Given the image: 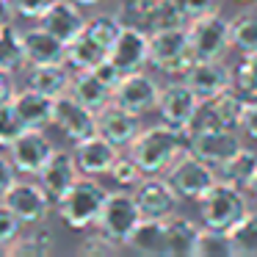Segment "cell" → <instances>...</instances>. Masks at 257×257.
Instances as JSON below:
<instances>
[{
  "label": "cell",
  "mask_w": 257,
  "mask_h": 257,
  "mask_svg": "<svg viewBox=\"0 0 257 257\" xmlns=\"http://www.w3.org/2000/svg\"><path fill=\"white\" fill-rule=\"evenodd\" d=\"M56 152L53 141L47 139V133L42 127H28L12 147H9V158L14 161L20 174H39L42 166L50 161V155Z\"/></svg>",
  "instance_id": "cell-14"
},
{
  "label": "cell",
  "mask_w": 257,
  "mask_h": 257,
  "mask_svg": "<svg viewBox=\"0 0 257 257\" xmlns=\"http://www.w3.org/2000/svg\"><path fill=\"white\" fill-rule=\"evenodd\" d=\"M23 227H25L23 218H20L6 202L0 199V246H6L9 249V246L23 235Z\"/></svg>",
  "instance_id": "cell-40"
},
{
  "label": "cell",
  "mask_w": 257,
  "mask_h": 257,
  "mask_svg": "<svg viewBox=\"0 0 257 257\" xmlns=\"http://www.w3.org/2000/svg\"><path fill=\"white\" fill-rule=\"evenodd\" d=\"M246 100L238 94L235 89H227L216 97H202L196 113L191 119L185 133H196V130H216V127H229L238 130L240 124V113H243Z\"/></svg>",
  "instance_id": "cell-7"
},
{
  "label": "cell",
  "mask_w": 257,
  "mask_h": 257,
  "mask_svg": "<svg viewBox=\"0 0 257 257\" xmlns=\"http://www.w3.org/2000/svg\"><path fill=\"white\" fill-rule=\"evenodd\" d=\"M240 147H243L240 130L216 127V130H196V133H188V150L194 152L196 158H202L205 163H210L213 169L227 163Z\"/></svg>",
  "instance_id": "cell-12"
},
{
  "label": "cell",
  "mask_w": 257,
  "mask_h": 257,
  "mask_svg": "<svg viewBox=\"0 0 257 257\" xmlns=\"http://www.w3.org/2000/svg\"><path fill=\"white\" fill-rule=\"evenodd\" d=\"M180 9H183L185 17H202V14L210 12H221V0H174Z\"/></svg>",
  "instance_id": "cell-43"
},
{
  "label": "cell",
  "mask_w": 257,
  "mask_h": 257,
  "mask_svg": "<svg viewBox=\"0 0 257 257\" xmlns=\"http://www.w3.org/2000/svg\"><path fill=\"white\" fill-rule=\"evenodd\" d=\"M196 105H199V94L183 78L169 86H161V97H158V116H161V122L180 130H188L191 119L196 113Z\"/></svg>",
  "instance_id": "cell-13"
},
{
  "label": "cell",
  "mask_w": 257,
  "mask_h": 257,
  "mask_svg": "<svg viewBox=\"0 0 257 257\" xmlns=\"http://www.w3.org/2000/svg\"><path fill=\"white\" fill-rule=\"evenodd\" d=\"M169 227V257H194V243L199 227H196L191 218L174 213L172 218H166Z\"/></svg>",
  "instance_id": "cell-29"
},
{
  "label": "cell",
  "mask_w": 257,
  "mask_h": 257,
  "mask_svg": "<svg viewBox=\"0 0 257 257\" xmlns=\"http://www.w3.org/2000/svg\"><path fill=\"white\" fill-rule=\"evenodd\" d=\"M108 191L97 183V177L80 174V180L56 202L58 218L67 224L69 229H89L91 224H97L102 205H105Z\"/></svg>",
  "instance_id": "cell-2"
},
{
  "label": "cell",
  "mask_w": 257,
  "mask_h": 257,
  "mask_svg": "<svg viewBox=\"0 0 257 257\" xmlns=\"http://www.w3.org/2000/svg\"><path fill=\"white\" fill-rule=\"evenodd\" d=\"M116 3H119V17H124V14L141 12L144 6H150L152 0H116Z\"/></svg>",
  "instance_id": "cell-48"
},
{
  "label": "cell",
  "mask_w": 257,
  "mask_h": 257,
  "mask_svg": "<svg viewBox=\"0 0 257 257\" xmlns=\"http://www.w3.org/2000/svg\"><path fill=\"white\" fill-rule=\"evenodd\" d=\"M53 124L75 144V141L97 133V111L86 108L83 102H78L72 94H64V97H56Z\"/></svg>",
  "instance_id": "cell-15"
},
{
  "label": "cell",
  "mask_w": 257,
  "mask_h": 257,
  "mask_svg": "<svg viewBox=\"0 0 257 257\" xmlns=\"http://www.w3.org/2000/svg\"><path fill=\"white\" fill-rule=\"evenodd\" d=\"M25 67V53H23V31L14 23L0 25V69L17 72Z\"/></svg>",
  "instance_id": "cell-31"
},
{
  "label": "cell",
  "mask_w": 257,
  "mask_h": 257,
  "mask_svg": "<svg viewBox=\"0 0 257 257\" xmlns=\"http://www.w3.org/2000/svg\"><path fill=\"white\" fill-rule=\"evenodd\" d=\"M158 97H161V86L152 75L141 72H130L119 80V86L113 89V102L122 105L124 111L144 116V113L158 111Z\"/></svg>",
  "instance_id": "cell-11"
},
{
  "label": "cell",
  "mask_w": 257,
  "mask_h": 257,
  "mask_svg": "<svg viewBox=\"0 0 257 257\" xmlns=\"http://www.w3.org/2000/svg\"><path fill=\"white\" fill-rule=\"evenodd\" d=\"M12 102H14V108L20 111V116H23V122L28 124V127L45 130L47 124H53V108H56V100H53V97L25 86V89L14 91Z\"/></svg>",
  "instance_id": "cell-25"
},
{
  "label": "cell",
  "mask_w": 257,
  "mask_h": 257,
  "mask_svg": "<svg viewBox=\"0 0 257 257\" xmlns=\"http://www.w3.org/2000/svg\"><path fill=\"white\" fill-rule=\"evenodd\" d=\"M141 124H139V116L130 111H124L122 105H116V102H108L105 108H100L97 111V133L105 136L111 144H116L119 150L122 147H130V141L139 136Z\"/></svg>",
  "instance_id": "cell-22"
},
{
  "label": "cell",
  "mask_w": 257,
  "mask_h": 257,
  "mask_svg": "<svg viewBox=\"0 0 257 257\" xmlns=\"http://www.w3.org/2000/svg\"><path fill=\"white\" fill-rule=\"evenodd\" d=\"M80 174H83V172H80V166H78V161H75L72 152L56 150V152L50 155V161L42 166V172L36 174V180H39L42 188H45L47 194H50L53 199L58 202V199H61V196L80 180Z\"/></svg>",
  "instance_id": "cell-19"
},
{
  "label": "cell",
  "mask_w": 257,
  "mask_h": 257,
  "mask_svg": "<svg viewBox=\"0 0 257 257\" xmlns=\"http://www.w3.org/2000/svg\"><path fill=\"white\" fill-rule=\"evenodd\" d=\"M124 25H136V28L155 34V31H166V28H183L188 25V17L183 14V9L174 0H152L150 6H144L141 12L124 14L122 17Z\"/></svg>",
  "instance_id": "cell-21"
},
{
  "label": "cell",
  "mask_w": 257,
  "mask_h": 257,
  "mask_svg": "<svg viewBox=\"0 0 257 257\" xmlns=\"http://www.w3.org/2000/svg\"><path fill=\"white\" fill-rule=\"evenodd\" d=\"M75 3H80L83 9H89V6H97V3H102V0H75Z\"/></svg>",
  "instance_id": "cell-51"
},
{
  "label": "cell",
  "mask_w": 257,
  "mask_h": 257,
  "mask_svg": "<svg viewBox=\"0 0 257 257\" xmlns=\"http://www.w3.org/2000/svg\"><path fill=\"white\" fill-rule=\"evenodd\" d=\"M86 20L89 17L83 14V6H80V3H75V0H56V3L45 12V17H42L39 23L45 25L53 36H58L64 45H69V42L83 31Z\"/></svg>",
  "instance_id": "cell-23"
},
{
  "label": "cell",
  "mask_w": 257,
  "mask_h": 257,
  "mask_svg": "<svg viewBox=\"0 0 257 257\" xmlns=\"http://www.w3.org/2000/svg\"><path fill=\"white\" fill-rule=\"evenodd\" d=\"M25 130H28V124L23 122V116H20V111L14 108V102L12 100L3 102V105H0V147L9 150Z\"/></svg>",
  "instance_id": "cell-39"
},
{
  "label": "cell",
  "mask_w": 257,
  "mask_h": 257,
  "mask_svg": "<svg viewBox=\"0 0 257 257\" xmlns=\"http://www.w3.org/2000/svg\"><path fill=\"white\" fill-rule=\"evenodd\" d=\"M122 28H124V23H122V17H119V12L116 14H97V17L86 20L83 34L89 36L91 42H97L105 53H111V47H113V42H116V36L122 34Z\"/></svg>",
  "instance_id": "cell-33"
},
{
  "label": "cell",
  "mask_w": 257,
  "mask_h": 257,
  "mask_svg": "<svg viewBox=\"0 0 257 257\" xmlns=\"http://www.w3.org/2000/svg\"><path fill=\"white\" fill-rule=\"evenodd\" d=\"M238 3H257V0H238Z\"/></svg>",
  "instance_id": "cell-52"
},
{
  "label": "cell",
  "mask_w": 257,
  "mask_h": 257,
  "mask_svg": "<svg viewBox=\"0 0 257 257\" xmlns=\"http://www.w3.org/2000/svg\"><path fill=\"white\" fill-rule=\"evenodd\" d=\"M3 202L23 218V224H34V227L45 224L47 216H50V210H53V205H56V199L42 188L39 180H36V183H31V180H17V183L6 191Z\"/></svg>",
  "instance_id": "cell-9"
},
{
  "label": "cell",
  "mask_w": 257,
  "mask_h": 257,
  "mask_svg": "<svg viewBox=\"0 0 257 257\" xmlns=\"http://www.w3.org/2000/svg\"><path fill=\"white\" fill-rule=\"evenodd\" d=\"M141 218L144 216H141L139 205H136L133 191L119 188V191H108L105 205H102L94 227L100 229L102 235H108V238L119 240L122 246H127V238L133 235V229L139 227Z\"/></svg>",
  "instance_id": "cell-6"
},
{
  "label": "cell",
  "mask_w": 257,
  "mask_h": 257,
  "mask_svg": "<svg viewBox=\"0 0 257 257\" xmlns=\"http://www.w3.org/2000/svg\"><path fill=\"white\" fill-rule=\"evenodd\" d=\"M229 39H232V47L240 53L257 50V9H249L235 20H229Z\"/></svg>",
  "instance_id": "cell-34"
},
{
  "label": "cell",
  "mask_w": 257,
  "mask_h": 257,
  "mask_svg": "<svg viewBox=\"0 0 257 257\" xmlns=\"http://www.w3.org/2000/svg\"><path fill=\"white\" fill-rule=\"evenodd\" d=\"M14 9H12V3L9 0H0V25H6V23H14Z\"/></svg>",
  "instance_id": "cell-49"
},
{
  "label": "cell",
  "mask_w": 257,
  "mask_h": 257,
  "mask_svg": "<svg viewBox=\"0 0 257 257\" xmlns=\"http://www.w3.org/2000/svg\"><path fill=\"white\" fill-rule=\"evenodd\" d=\"M127 249L150 257H169V227L166 218H141L133 235L127 238Z\"/></svg>",
  "instance_id": "cell-24"
},
{
  "label": "cell",
  "mask_w": 257,
  "mask_h": 257,
  "mask_svg": "<svg viewBox=\"0 0 257 257\" xmlns=\"http://www.w3.org/2000/svg\"><path fill=\"white\" fill-rule=\"evenodd\" d=\"M69 94L78 102H83L86 108H91V111H100V108H105L108 102L113 100V91L108 89L91 69H75Z\"/></svg>",
  "instance_id": "cell-27"
},
{
  "label": "cell",
  "mask_w": 257,
  "mask_h": 257,
  "mask_svg": "<svg viewBox=\"0 0 257 257\" xmlns=\"http://www.w3.org/2000/svg\"><path fill=\"white\" fill-rule=\"evenodd\" d=\"M163 177L172 183V188L180 194V199H191V202H199L202 196L218 183L216 169H213L210 163H205L202 158H196L191 150H185L183 155L166 169Z\"/></svg>",
  "instance_id": "cell-5"
},
{
  "label": "cell",
  "mask_w": 257,
  "mask_h": 257,
  "mask_svg": "<svg viewBox=\"0 0 257 257\" xmlns=\"http://www.w3.org/2000/svg\"><path fill=\"white\" fill-rule=\"evenodd\" d=\"M72 75L67 67V61L64 64H42V67H28V78H25V86H31V89L42 91V94L47 97H64L69 94V86H72Z\"/></svg>",
  "instance_id": "cell-26"
},
{
  "label": "cell",
  "mask_w": 257,
  "mask_h": 257,
  "mask_svg": "<svg viewBox=\"0 0 257 257\" xmlns=\"http://www.w3.org/2000/svg\"><path fill=\"white\" fill-rule=\"evenodd\" d=\"M108 177L113 180V185L116 188H124V191H133L136 185L141 183V180L147 177L144 174V169L139 166V163L133 161V155H119L116 158V163L111 166V172H108Z\"/></svg>",
  "instance_id": "cell-37"
},
{
  "label": "cell",
  "mask_w": 257,
  "mask_h": 257,
  "mask_svg": "<svg viewBox=\"0 0 257 257\" xmlns=\"http://www.w3.org/2000/svg\"><path fill=\"white\" fill-rule=\"evenodd\" d=\"M251 210L249 196H246V188H238V185L229 183H216L205 196L199 199V213H202V224L213 229H229Z\"/></svg>",
  "instance_id": "cell-4"
},
{
  "label": "cell",
  "mask_w": 257,
  "mask_h": 257,
  "mask_svg": "<svg viewBox=\"0 0 257 257\" xmlns=\"http://www.w3.org/2000/svg\"><path fill=\"white\" fill-rule=\"evenodd\" d=\"M122 249V243L113 238H108V235H102L100 229H97V235H89V238L80 243V251L83 254H113V251Z\"/></svg>",
  "instance_id": "cell-41"
},
{
  "label": "cell",
  "mask_w": 257,
  "mask_h": 257,
  "mask_svg": "<svg viewBox=\"0 0 257 257\" xmlns=\"http://www.w3.org/2000/svg\"><path fill=\"white\" fill-rule=\"evenodd\" d=\"M53 235L47 229H39V232H28V235H20L12 246H9V254H34V257H42V254H50L53 251Z\"/></svg>",
  "instance_id": "cell-38"
},
{
  "label": "cell",
  "mask_w": 257,
  "mask_h": 257,
  "mask_svg": "<svg viewBox=\"0 0 257 257\" xmlns=\"http://www.w3.org/2000/svg\"><path fill=\"white\" fill-rule=\"evenodd\" d=\"M72 155H75V161H78V166H80L83 174H89V177H100V174L111 172V166L116 163L119 147L111 144L105 136L91 133V136H86V139L75 141Z\"/></svg>",
  "instance_id": "cell-18"
},
{
  "label": "cell",
  "mask_w": 257,
  "mask_h": 257,
  "mask_svg": "<svg viewBox=\"0 0 257 257\" xmlns=\"http://www.w3.org/2000/svg\"><path fill=\"white\" fill-rule=\"evenodd\" d=\"M17 166H14V161L9 155H0V199L6 196V191L12 188L14 183H17Z\"/></svg>",
  "instance_id": "cell-46"
},
{
  "label": "cell",
  "mask_w": 257,
  "mask_h": 257,
  "mask_svg": "<svg viewBox=\"0 0 257 257\" xmlns=\"http://www.w3.org/2000/svg\"><path fill=\"white\" fill-rule=\"evenodd\" d=\"M235 240V251L240 257H257V207L249 210L232 229H229Z\"/></svg>",
  "instance_id": "cell-36"
},
{
  "label": "cell",
  "mask_w": 257,
  "mask_h": 257,
  "mask_svg": "<svg viewBox=\"0 0 257 257\" xmlns=\"http://www.w3.org/2000/svg\"><path fill=\"white\" fill-rule=\"evenodd\" d=\"M188 36L196 58H224L232 47L229 39V20L221 17V12H210L202 17L188 20Z\"/></svg>",
  "instance_id": "cell-8"
},
{
  "label": "cell",
  "mask_w": 257,
  "mask_h": 257,
  "mask_svg": "<svg viewBox=\"0 0 257 257\" xmlns=\"http://www.w3.org/2000/svg\"><path fill=\"white\" fill-rule=\"evenodd\" d=\"M238 130L246 136V139H251V141L257 144V100H246L243 113H240Z\"/></svg>",
  "instance_id": "cell-44"
},
{
  "label": "cell",
  "mask_w": 257,
  "mask_h": 257,
  "mask_svg": "<svg viewBox=\"0 0 257 257\" xmlns=\"http://www.w3.org/2000/svg\"><path fill=\"white\" fill-rule=\"evenodd\" d=\"M108 58H111L124 75L141 72V69L150 64V34L136 28V25H124L122 34L113 42Z\"/></svg>",
  "instance_id": "cell-16"
},
{
  "label": "cell",
  "mask_w": 257,
  "mask_h": 257,
  "mask_svg": "<svg viewBox=\"0 0 257 257\" xmlns=\"http://www.w3.org/2000/svg\"><path fill=\"white\" fill-rule=\"evenodd\" d=\"M194 61L196 56L185 25L150 34V67H155L158 72L169 75V78H185Z\"/></svg>",
  "instance_id": "cell-3"
},
{
  "label": "cell",
  "mask_w": 257,
  "mask_h": 257,
  "mask_svg": "<svg viewBox=\"0 0 257 257\" xmlns=\"http://www.w3.org/2000/svg\"><path fill=\"white\" fill-rule=\"evenodd\" d=\"M232 89L243 100H257V50L243 53L238 67L232 69Z\"/></svg>",
  "instance_id": "cell-35"
},
{
  "label": "cell",
  "mask_w": 257,
  "mask_h": 257,
  "mask_svg": "<svg viewBox=\"0 0 257 257\" xmlns=\"http://www.w3.org/2000/svg\"><path fill=\"white\" fill-rule=\"evenodd\" d=\"M188 150V133L161 122L152 127H141L130 141L127 152L144 169V174H166V169Z\"/></svg>",
  "instance_id": "cell-1"
},
{
  "label": "cell",
  "mask_w": 257,
  "mask_h": 257,
  "mask_svg": "<svg viewBox=\"0 0 257 257\" xmlns=\"http://www.w3.org/2000/svg\"><path fill=\"white\" fill-rule=\"evenodd\" d=\"M185 83L202 97H216L232 89V67L224 58H196L194 67L185 72Z\"/></svg>",
  "instance_id": "cell-17"
},
{
  "label": "cell",
  "mask_w": 257,
  "mask_h": 257,
  "mask_svg": "<svg viewBox=\"0 0 257 257\" xmlns=\"http://www.w3.org/2000/svg\"><path fill=\"white\" fill-rule=\"evenodd\" d=\"M14 9V14L17 17H25V20H36L39 23L42 17H45V12L56 3V0H9Z\"/></svg>",
  "instance_id": "cell-42"
},
{
  "label": "cell",
  "mask_w": 257,
  "mask_h": 257,
  "mask_svg": "<svg viewBox=\"0 0 257 257\" xmlns=\"http://www.w3.org/2000/svg\"><path fill=\"white\" fill-rule=\"evenodd\" d=\"M14 91H17V89H14V75L6 72V69H0V105L12 100Z\"/></svg>",
  "instance_id": "cell-47"
},
{
  "label": "cell",
  "mask_w": 257,
  "mask_h": 257,
  "mask_svg": "<svg viewBox=\"0 0 257 257\" xmlns=\"http://www.w3.org/2000/svg\"><path fill=\"white\" fill-rule=\"evenodd\" d=\"M133 196L144 218H172L180 207V194L161 174H147L133 188Z\"/></svg>",
  "instance_id": "cell-10"
},
{
  "label": "cell",
  "mask_w": 257,
  "mask_h": 257,
  "mask_svg": "<svg viewBox=\"0 0 257 257\" xmlns=\"http://www.w3.org/2000/svg\"><path fill=\"white\" fill-rule=\"evenodd\" d=\"M105 58H108V53L102 50L97 42H91L83 31L67 45V64L72 69H94L97 64L105 61Z\"/></svg>",
  "instance_id": "cell-32"
},
{
  "label": "cell",
  "mask_w": 257,
  "mask_h": 257,
  "mask_svg": "<svg viewBox=\"0 0 257 257\" xmlns=\"http://www.w3.org/2000/svg\"><path fill=\"white\" fill-rule=\"evenodd\" d=\"M23 53L25 67H42V64H64L67 61V45L53 36L42 23L23 31Z\"/></svg>",
  "instance_id": "cell-20"
},
{
  "label": "cell",
  "mask_w": 257,
  "mask_h": 257,
  "mask_svg": "<svg viewBox=\"0 0 257 257\" xmlns=\"http://www.w3.org/2000/svg\"><path fill=\"white\" fill-rule=\"evenodd\" d=\"M91 72H94L97 78H100V80H102V83H105L111 91L116 89V86H119V80L124 78V72H122V69H119L113 61H111V58H105V61H100L94 69H91Z\"/></svg>",
  "instance_id": "cell-45"
},
{
  "label": "cell",
  "mask_w": 257,
  "mask_h": 257,
  "mask_svg": "<svg viewBox=\"0 0 257 257\" xmlns=\"http://www.w3.org/2000/svg\"><path fill=\"white\" fill-rule=\"evenodd\" d=\"M246 191H249V196H251V202H254V207H257V177H254V180H251V185H249V188H246Z\"/></svg>",
  "instance_id": "cell-50"
},
{
  "label": "cell",
  "mask_w": 257,
  "mask_h": 257,
  "mask_svg": "<svg viewBox=\"0 0 257 257\" xmlns=\"http://www.w3.org/2000/svg\"><path fill=\"white\" fill-rule=\"evenodd\" d=\"M216 177H218V183L249 188L251 180L257 177V150H251V147L243 144L227 163H221V166L216 169Z\"/></svg>",
  "instance_id": "cell-28"
},
{
  "label": "cell",
  "mask_w": 257,
  "mask_h": 257,
  "mask_svg": "<svg viewBox=\"0 0 257 257\" xmlns=\"http://www.w3.org/2000/svg\"><path fill=\"white\" fill-rule=\"evenodd\" d=\"M194 257H238V251H235V240L229 232L202 224L194 243Z\"/></svg>",
  "instance_id": "cell-30"
}]
</instances>
